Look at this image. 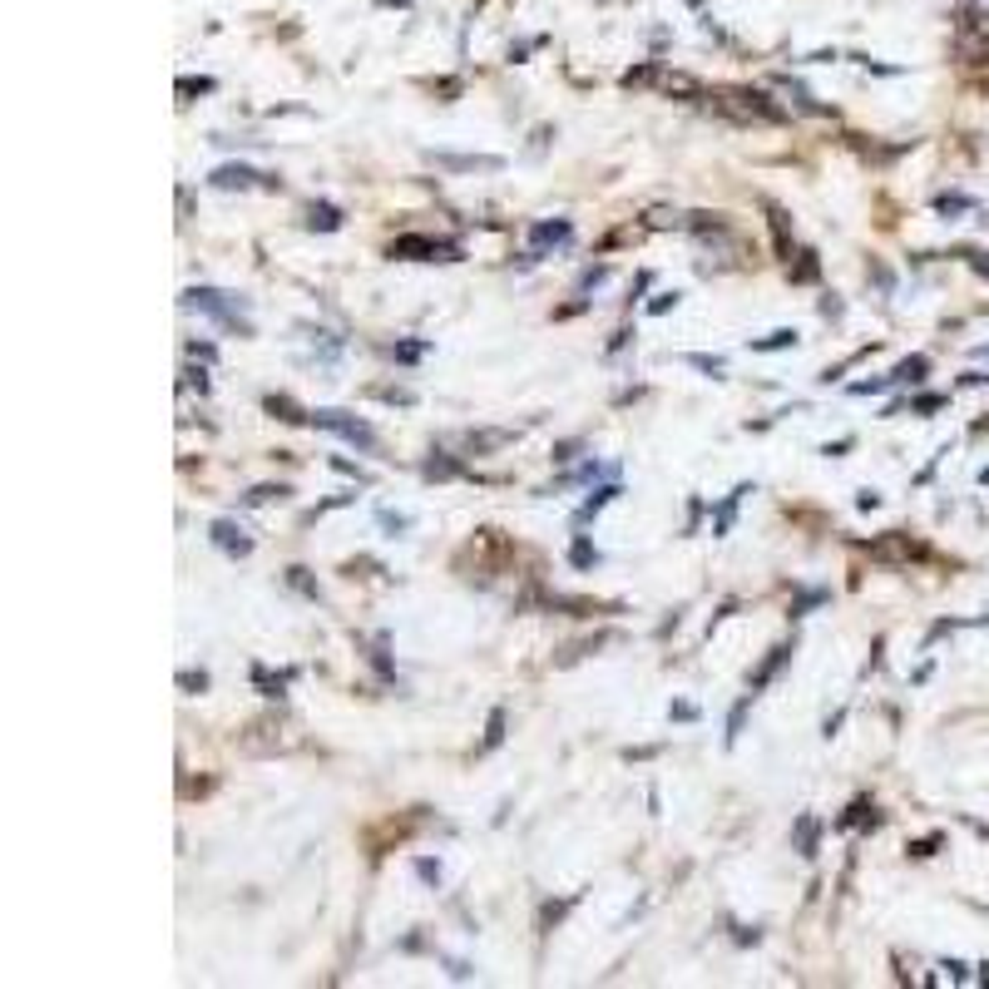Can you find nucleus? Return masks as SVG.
<instances>
[{"label":"nucleus","instance_id":"1","mask_svg":"<svg viewBox=\"0 0 989 989\" xmlns=\"http://www.w3.org/2000/svg\"><path fill=\"white\" fill-rule=\"evenodd\" d=\"M188 312H204V317H213L218 327H228V332H238V336H253V327L238 317V312H247V302L243 297H233V292H218V287H188L184 297Z\"/></svg>","mask_w":989,"mask_h":989},{"label":"nucleus","instance_id":"2","mask_svg":"<svg viewBox=\"0 0 989 989\" xmlns=\"http://www.w3.org/2000/svg\"><path fill=\"white\" fill-rule=\"evenodd\" d=\"M707 99H713L723 115L742 119V124H782L786 119V109L772 105L762 89H717V95H707Z\"/></svg>","mask_w":989,"mask_h":989},{"label":"nucleus","instance_id":"3","mask_svg":"<svg viewBox=\"0 0 989 989\" xmlns=\"http://www.w3.org/2000/svg\"><path fill=\"white\" fill-rule=\"evenodd\" d=\"M312 425L317 431H332V435H342V441H352V445H362V451H376V431H371L366 421H356V415H346V411H312Z\"/></svg>","mask_w":989,"mask_h":989},{"label":"nucleus","instance_id":"4","mask_svg":"<svg viewBox=\"0 0 989 989\" xmlns=\"http://www.w3.org/2000/svg\"><path fill=\"white\" fill-rule=\"evenodd\" d=\"M391 257H415V263H455V257H460V243H441V238L406 233V238L391 243Z\"/></svg>","mask_w":989,"mask_h":989},{"label":"nucleus","instance_id":"5","mask_svg":"<svg viewBox=\"0 0 989 989\" xmlns=\"http://www.w3.org/2000/svg\"><path fill=\"white\" fill-rule=\"evenodd\" d=\"M287 727L277 723V717H263V723H253L243 733V747L247 752H283V747H292V737H283Z\"/></svg>","mask_w":989,"mask_h":989},{"label":"nucleus","instance_id":"6","mask_svg":"<svg viewBox=\"0 0 989 989\" xmlns=\"http://www.w3.org/2000/svg\"><path fill=\"white\" fill-rule=\"evenodd\" d=\"M213 188H253V184H263V188H283L277 178H267V174H253L247 164H223V168H213V178H208Z\"/></svg>","mask_w":989,"mask_h":989},{"label":"nucleus","instance_id":"7","mask_svg":"<svg viewBox=\"0 0 989 989\" xmlns=\"http://www.w3.org/2000/svg\"><path fill=\"white\" fill-rule=\"evenodd\" d=\"M208 539L223 549V554H238V559H243V554H253V539H247L233 520H218V524L208 530Z\"/></svg>","mask_w":989,"mask_h":989},{"label":"nucleus","instance_id":"8","mask_svg":"<svg viewBox=\"0 0 989 989\" xmlns=\"http://www.w3.org/2000/svg\"><path fill=\"white\" fill-rule=\"evenodd\" d=\"M435 164L441 168H455V174H470V168H504V159H494V154H475V159H470V154H435Z\"/></svg>","mask_w":989,"mask_h":989},{"label":"nucleus","instance_id":"9","mask_svg":"<svg viewBox=\"0 0 989 989\" xmlns=\"http://www.w3.org/2000/svg\"><path fill=\"white\" fill-rule=\"evenodd\" d=\"M618 494H624V490H618V480H609V485H599V490H594V494H589V500H584V504H579V514H574V524H589V520H594V514H599V510H604V504H609V500H618Z\"/></svg>","mask_w":989,"mask_h":989},{"label":"nucleus","instance_id":"10","mask_svg":"<svg viewBox=\"0 0 989 989\" xmlns=\"http://www.w3.org/2000/svg\"><path fill=\"white\" fill-rule=\"evenodd\" d=\"M786 658H792V644L772 648V658H767V663H762V668H757V678L747 683V693H762V688H767V683H772V678H777V673H782V663H786Z\"/></svg>","mask_w":989,"mask_h":989},{"label":"nucleus","instance_id":"11","mask_svg":"<svg viewBox=\"0 0 989 989\" xmlns=\"http://www.w3.org/2000/svg\"><path fill=\"white\" fill-rule=\"evenodd\" d=\"M658 89H663V95H683V99H707L703 85L693 80V75H678V70H673V75H658Z\"/></svg>","mask_w":989,"mask_h":989},{"label":"nucleus","instance_id":"12","mask_svg":"<svg viewBox=\"0 0 989 989\" xmlns=\"http://www.w3.org/2000/svg\"><path fill=\"white\" fill-rule=\"evenodd\" d=\"M871 554L875 559H910V554H920V544H910L905 534H885V539H875V544H871Z\"/></svg>","mask_w":989,"mask_h":989},{"label":"nucleus","instance_id":"13","mask_svg":"<svg viewBox=\"0 0 989 989\" xmlns=\"http://www.w3.org/2000/svg\"><path fill=\"white\" fill-rule=\"evenodd\" d=\"M263 406L273 411L277 421H287V425H307V421H312V411H302V406H297V401H292V396H267Z\"/></svg>","mask_w":989,"mask_h":989},{"label":"nucleus","instance_id":"14","mask_svg":"<svg viewBox=\"0 0 989 989\" xmlns=\"http://www.w3.org/2000/svg\"><path fill=\"white\" fill-rule=\"evenodd\" d=\"M786 273H792V283H816V277H822V263H816L812 247H796V263L786 267Z\"/></svg>","mask_w":989,"mask_h":989},{"label":"nucleus","instance_id":"15","mask_svg":"<svg viewBox=\"0 0 989 989\" xmlns=\"http://www.w3.org/2000/svg\"><path fill=\"white\" fill-rule=\"evenodd\" d=\"M564 238H569V218H554V223H534V228H530V243H534V247L564 243Z\"/></svg>","mask_w":989,"mask_h":989},{"label":"nucleus","instance_id":"16","mask_svg":"<svg viewBox=\"0 0 989 989\" xmlns=\"http://www.w3.org/2000/svg\"><path fill=\"white\" fill-rule=\"evenodd\" d=\"M460 475H465V465L451 460V455H441V451L425 460V480H460Z\"/></svg>","mask_w":989,"mask_h":989},{"label":"nucleus","instance_id":"17","mask_svg":"<svg viewBox=\"0 0 989 989\" xmlns=\"http://www.w3.org/2000/svg\"><path fill=\"white\" fill-rule=\"evenodd\" d=\"M287 678H292V668H287V673H277V678H273V673L263 668V663H257V668H253V683H257V688L267 693V698H283V693H287Z\"/></svg>","mask_w":989,"mask_h":989},{"label":"nucleus","instance_id":"18","mask_svg":"<svg viewBox=\"0 0 989 989\" xmlns=\"http://www.w3.org/2000/svg\"><path fill=\"white\" fill-rule=\"evenodd\" d=\"M307 223H312V228H322V233H336V228H342V208H332V204H312Z\"/></svg>","mask_w":989,"mask_h":989},{"label":"nucleus","instance_id":"19","mask_svg":"<svg viewBox=\"0 0 989 989\" xmlns=\"http://www.w3.org/2000/svg\"><path fill=\"white\" fill-rule=\"evenodd\" d=\"M925 371H930L925 356H905V362L891 371V381H895V386H901V381H925Z\"/></svg>","mask_w":989,"mask_h":989},{"label":"nucleus","instance_id":"20","mask_svg":"<svg viewBox=\"0 0 989 989\" xmlns=\"http://www.w3.org/2000/svg\"><path fill=\"white\" fill-rule=\"evenodd\" d=\"M786 346H796V332H792V327H777L772 336H762V342H752V352H786Z\"/></svg>","mask_w":989,"mask_h":989},{"label":"nucleus","instance_id":"21","mask_svg":"<svg viewBox=\"0 0 989 989\" xmlns=\"http://www.w3.org/2000/svg\"><path fill=\"white\" fill-rule=\"evenodd\" d=\"M796 851H802V856H816V816H802V822H796Z\"/></svg>","mask_w":989,"mask_h":989},{"label":"nucleus","instance_id":"22","mask_svg":"<svg viewBox=\"0 0 989 989\" xmlns=\"http://www.w3.org/2000/svg\"><path fill=\"white\" fill-rule=\"evenodd\" d=\"M569 564H574V569H594V564H599V549H594L589 539L579 534V539H574V549H569Z\"/></svg>","mask_w":989,"mask_h":989},{"label":"nucleus","instance_id":"23","mask_svg":"<svg viewBox=\"0 0 989 989\" xmlns=\"http://www.w3.org/2000/svg\"><path fill=\"white\" fill-rule=\"evenodd\" d=\"M470 451H494V445H510V431H480V435H465Z\"/></svg>","mask_w":989,"mask_h":989},{"label":"nucleus","instance_id":"24","mask_svg":"<svg viewBox=\"0 0 989 989\" xmlns=\"http://www.w3.org/2000/svg\"><path fill=\"white\" fill-rule=\"evenodd\" d=\"M782 89H786V95H792V99H796V109H806V115H826V105H816V99H812V95H806V89H802V85H792V80H782Z\"/></svg>","mask_w":989,"mask_h":989},{"label":"nucleus","instance_id":"25","mask_svg":"<svg viewBox=\"0 0 989 989\" xmlns=\"http://www.w3.org/2000/svg\"><path fill=\"white\" fill-rule=\"evenodd\" d=\"M970 208H974V204H970L964 194H940V198H935V213H945V218H954V213H970Z\"/></svg>","mask_w":989,"mask_h":989},{"label":"nucleus","instance_id":"26","mask_svg":"<svg viewBox=\"0 0 989 989\" xmlns=\"http://www.w3.org/2000/svg\"><path fill=\"white\" fill-rule=\"evenodd\" d=\"M287 485H257V490H247V504H273V500H287Z\"/></svg>","mask_w":989,"mask_h":989},{"label":"nucleus","instance_id":"27","mask_svg":"<svg viewBox=\"0 0 989 989\" xmlns=\"http://www.w3.org/2000/svg\"><path fill=\"white\" fill-rule=\"evenodd\" d=\"M500 742H504V713L494 707L490 723H485V752H490V747H500Z\"/></svg>","mask_w":989,"mask_h":989},{"label":"nucleus","instance_id":"28","mask_svg":"<svg viewBox=\"0 0 989 989\" xmlns=\"http://www.w3.org/2000/svg\"><path fill=\"white\" fill-rule=\"evenodd\" d=\"M391 356H396V362H421L425 342H396V346H391Z\"/></svg>","mask_w":989,"mask_h":989},{"label":"nucleus","instance_id":"29","mask_svg":"<svg viewBox=\"0 0 989 989\" xmlns=\"http://www.w3.org/2000/svg\"><path fill=\"white\" fill-rule=\"evenodd\" d=\"M885 386H895L891 376H875V381H856V386H851V396H881Z\"/></svg>","mask_w":989,"mask_h":989},{"label":"nucleus","instance_id":"30","mask_svg":"<svg viewBox=\"0 0 989 989\" xmlns=\"http://www.w3.org/2000/svg\"><path fill=\"white\" fill-rule=\"evenodd\" d=\"M287 584H292L297 594H307V599H317V584L307 579V569H287Z\"/></svg>","mask_w":989,"mask_h":989},{"label":"nucleus","instance_id":"31","mask_svg":"<svg viewBox=\"0 0 989 989\" xmlns=\"http://www.w3.org/2000/svg\"><path fill=\"white\" fill-rule=\"evenodd\" d=\"M688 366L707 371V376H723V356H703V352H693V356H688Z\"/></svg>","mask_w":989,"mask_h":989},{"label":"nucleus","instance_id":"32","mask_svg":"<svg viewBox=\"0 0 989 989\" xmlns=\"http://www.w3.org/2000/svg\"><path fill=\"white\" fill-rule=\"evenodd\" d=\"M816 604H826V589H806V594H802V599H796V604H792V614H796V618H802L806 609H816Z\"/></svg>","mask_w":989,"mask_h":989},{"label":"nucleus","instance_id":"33","mask_svg":"<svg viewBox=\"0 0 989 989\" xmlns=\"http://www.w3.org/2000/svg\"><path fill=\"white\" fill-rule=\"evenodd\" d=\"M178 688H188V693H204V688H208V673L184 668V673H178Z\"/></svg>","mask_w":989,"mask_h":989},{"label":"nucleus","instance_id":"34","mask_svg":"<svg viewBox=\"0 0 989 989\" xmlns=\"http://www.w3.org/2000/svg\"><path fill=\"white\" fill-rule=\"evenodd\" d=\"M940 406H945V396H935V391H930V396H915V401H910V411H915V415H930V411H940Z\"/></svg>","mask_w":989,"mask_h":989},{"label":"nucleus","instance_id":"35","mask_svg":"<svg viewBox=\"0 0 989 989\" xmlns=\"http://www.w3.org/2000/svg\"><path fill=\"white\" fill-rule=\"evenodd\" d=\"M678 223H683V218H678V213H668V208H654V213H648V228H678Z\"/></svg>","mask_w":989,"mask_h":989},{"label":"nucleus","instance_id":"36","mask_svg":"<svg viewBox=\"0 0 989 989\" xmlns=\"http://www.w3.org/2000/svg\"><path fill=\"white\" fill-rule=\"evenodd\" d=\"M376 520H381V524H386V530H391V534H406V530H411V520H406V514H391V510H381V514H376Z\"/></svg>","mask_w":989,"mask_h":989},{"label":"nucleus","instance_id":"37","mask_svg":"<svg viewBox=\"0 0 989 989\" xmlns=\"http://www.w3.org/2000/svg\"><path fill=\"white\" fill-rule=\"evenodd\" d=\"M376 396H381V401H396V406H411V401H415L411 391H401V386H381Z\"/></svg>","mask_w":989,"mask_h":989},{"label":"nucleus","instance_id":"38","mask_svg":"<svg viewBox=\"0 0 989 989\" xmlns=\"http://www.w3.org/2000/svg\"><path fill=\"white\" fill-rule=\"evenodd\" d=\"M668 307H678V292H663V297H654V302H648V312H654V317H663Z\"/></svg>","mask_w":989,"mask_h":989},{"label":"nucleus","instance_id":"39","mask_svg":"<svg viewBox=\"0 0 989 989\" xmlns=\"http://www.w3.org/2000/svg\"><path fill=\"white\" fill-rule=\"evenodd\" d=\"M208 89H213V80H178V95L184 99L188 95H208Z\"/></svg>","mask_w":989,"mask_h":989},{"label":"nucleus","instance_id":"40","mask_svg":"<svg viewBox=\"0 0 989 989\" xmlns=\"http://www.w3.org/2000/svg\"><path fill=\"white\" fill-rule=\"evenodd\" d=\"M415 871H421V881H431V885L441 881V865H435V861H415Z\"/></svg>","mask_w":989,"mask_h":989},{"label":"nucleus","instance_id":"41","mask_svg":"<svg viewBox=\"0 0 989 989\" xmlns=\"http://www.w3.org/2000/svg\"><path fill=\"white\" fill-rule=\"evenodd\" d=\"M332 465H336V470H342V475H352V480H356V485H366V475H362V470H356V465H352V460H332Z\"/></svg>","mask_w":989,"mask_h":989},{"label":"nucleus","instance_id":"42","mask_svg":"<svg viewBox=\"0 0 989 989\" xmlns=\"http://www.w3.org/2000/svg\"><path fill=\"white\" fill-rule=\"evenodd\" d=\"M604 277H609V267H604V263H599V267H589V273H584V287H599Z\"/></svg>","mask_w":989,"mask_h":989},{"label":"nucleus","instance_id":"43","mask_svg":"<svg viewBox=\"0 0 989 989\" xmlns=\"http://www.w3.org/2000/svg\"><path fill=\"white\" fill-rule=\"evenodd\" d=\"M673 717H678V723H693V717H698V707H693V703H673Z\"/></svg>","mask_w":989,"mask_h":989},{"label":"nucleus","instance_id":"44","mask_svg":"<svg viewBox=\"0 0 989 989\" xmlns=\"http://www.w3.org/2000/svg\"><path fill=\"white\" fill-rule=\"evenodd\" d=\"M940 846V836H930V841H915V846H910V856H930V851Z\"/></svg>","mask_w":989,"mask_h":989},{"label":"nucleus","instance_id":"45","mask_svg":"<svg viewBox=\"0 0 989 989\" xmlns=\"http://www.w3.org/2000/svg\"><path fill=\"white\" fill-rule=\"evenodd\" d=\"M856 504H861V510H875V504H881V494H875V490H861Z\"/></svg>","mask_w":989,"mask_h":989},{"label":"nucleus","instance_id":"46","mask_svg":"<svg viewBox=\"0 0 989 989\" xmlns=\"http://www.w3.org/2000/svg\"><path fill=\"white\" fill-rule=\"evenodd\" d=\"M964 257L974 263V273H984V277H989V253H964Z\"/></svg>","mask_w":989,"mask_h":989},{"label":"nucleus","instance_id":"47","mask_svg":"<svg viewBox=\"0 0 989 989\" xmlns=\"http://www.w3.org/2000/svg\"><path fill=\"white\" fill-rule=\"evenodd\" d=\"M980 480H984V485H989V465H984V470H980Z\"/></svg>","mask_w":989,"mask_h":989},{"label":"nucleus","instance_id":"48","mask_svg":"<svg viewBox=\"0 0 989 989\" xmlns=\"http://www.w3.org/2000/svg\"><path fill=\"white\" fill-rule=\"evenodd\" d=\"M688 5H698V0H688Z\"/></svg>","mask_w":989,"mask_h":989}]
</instances>
